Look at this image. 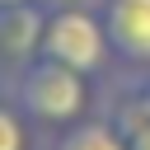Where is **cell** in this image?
<instances>
[{
  "instance_id": "5",
  "label": "cell",
  "mask_w": 150,
  "mask_h": 150,
  "mask_svg": "<svg viewBox=\"0 0 150 150\" xmlns=\"http://www.w3.org/2000/svg\"><path fill=\"white\" fill-rule=\"evenodd\" d=\"M56 150H131V145L112 122H75L56 141Z\"/></svg>"
},
{
  "instance_id": "9",
  "label": "cell",
  "mask_w": 150,
  "mask_h": 150,
  "mask_svg": "<svg viewBox=\"0 0 150 150\" xmlns=\"http://www.w3.org/2000/svg\"><path fill=\"white\" fill-rule=\"evenodd\" d=\"M47 5H52V9H66V5H75V0H47Z\"/></svg>"
},
{
  "instance_id": "1",
  "label": "cell",
  "mask_w": 150,
  "mask_h": 150,
  "mask_svg": "<svg viewBox=\"0 0 150 150\" xmlns=\"http://www.w3.org/2000/svg\"><path fill=\"white\" fill-rule=\"evenodd\" d=\"M19 103L38 122H66V127H75L84 117V108H89L84 70H70V66H61L52 56L28 61L23 66V80H19Z\"/></svg>"
},
{
  "instance_id": "6",
  "label": "cell",
  "mask_w": 150,
  "mask_h": 150,
  "mask_svg": "<svg viewBox=\"0 0 150 150\" xmlns=\"http://www.w3.org/2000/svg\"><path fill=\"white\" fill-rule=\"evenodd\" d=\"M0 150H28V127L14 108L0 103Z\"/></svg>"
},
{
  "instance_id": "10",
  "label": "cell",
  "mask_w": 150,
  "mask_h": 150,
  "mask_svg": "<svg viewBox=\"0 0 150 150\" xmlns=\"http://www.w3.org/2000/svg\"><path fill=\"white\" fill-rule=\"evenodd\" d=\"M145 98H150V89H145Z\"/></svg>"
},
{
  "instance_id": "7",
  "label": "cell",
  "mask_w": 150,
  "mask_h": 150,
  "mask_svg": "<svg viewBox=\"0 0 150 150\" xmlns=\"http://www.w3.org/2000/svg\"><path fill=\"white\" fill-rule=\"evenodd\" d=\"M127 145H131V150H150V122H141V127L127 136Z\"/></svg>"
},
{
  "instance_id": "2",
  "label": "cell",
  "mask_w": 150,
  "mask_h": 150,
  "mask_svg": "<svg viewBox=\"0 0 150 150\" xmlns=\"http://www.w3.org/2000/svg\"><path fill=\"white\" fill-rule=\"evenodd\" d=\"M103 52H108V28H103V19H94V14L80 9V5H66V9H52V14H47L42 56H52V61L89 75V70L103 66Z\"/></svg>"
},
{
  "instance_id": "4",
  "label": "cell",
  "mask_w": 150,
  "mask_h": 150,
  "mask_svg": "<svg viewBox=\"0 0 150 150\" xmlns=\"http://www.w3.org/2000/svg\"><path fill=\"white\" fill-rule=\"evenodd\" d=\"M42 28H47V14L33 9V5L0 9V47L14 61H28L33 52H42Z\"/></svg>"
},
{
  "instance_id": "3",
  "label": "cell",
  "mask_w": 150,
  "mask_h": 150,
  "mask_svg": "<svg viewBox=\"0 0 150 150\" xmlns=\"http://www.w3.org/2000/svg\"><path fill=\"white\" fill-rule=\"evenodd\" d=\"M103 28H108V47L122 61L150 66V0H108Z\"/></svg>"
},
{
  "instance_id": "8",
  "label": "cell",
  "mask_w": 150,
  "mask_h": 150,
  "mask_svg": "<svg viewBox=\"0 0 150 150\" xmlns=\"http://www.w3.org/2000/svg\"><path fill=\"white\" fill-rule=\"evenodd\" d=\"M19 5H33V0H0V9H19Z\"/></svg>"
}]
</instances>
